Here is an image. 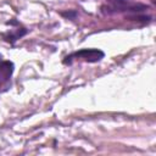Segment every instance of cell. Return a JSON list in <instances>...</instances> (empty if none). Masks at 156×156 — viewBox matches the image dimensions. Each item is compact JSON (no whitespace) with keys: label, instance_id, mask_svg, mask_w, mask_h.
Instances as JSON below:
<instances>
[{"label":"cell","instance_id":"cell-1","mask_svg":"<svg viewBox=\"0 0 156 156\" xmlns=\"http://www.w3.org/2000/svg\"><path fill=\"white\" fill-rule=\"evenodd\" d=\"M147 7L143 4H130L128 0H108L102 7L101 11L105 15H112V13H118V12H143Z\"/></svg>","mask_w":156,"mask_h":156},{"label":"cell","instance_id":"cell-2","mask_svg":"<svg viewBox=\"0 0 156 156\" xmlns=\"http://www.w3.org/2000/svg\"><path fill=\"white\" fill-rule=\"evenodd\" d=\"M104 55H105L104 51H101L99 49H80V50L68 55L63 60V63L69 65L73 58H83L84 61H88V62H98L104 57Z\"/></svg>","mask_w":156,"mask_h":156}]
</instances>
